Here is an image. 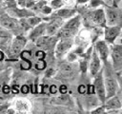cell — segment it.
<instances>
[{
    "label": "cell",
    "mask_w": 122,
    "mask_h": 114,
    "mask_svg": "<svg viewBox=\"0 0 122 114\" xmlns=\"http://www.w3.org/2000/svg\"><path fill=\"white\" fill-rule=\"evenodd\" d=\"M105 86L107 88V97H112L115 94L116 88H117V85H116V81L114 78H112V76L111 74L106 76L105 79Z\"/></svg>",
    "instance_id": "6da1fadb"
},
{
    "label": "cell",
    "mask_w": 122,
    "mask_h": 114,
    "mask_svg": "<svg viewBox=\"0 0 122 114\" xmlns=\"http://www.w3.org/2000/svg\"><path fill=\"white\" fill-rule=\"evenodd\" d=\"M93 86L96 89V92H97V95H98L100 101L101 102H104L105 101L106 94H105V86L103 85V80H102V77L101 76H98L95 79V82H94V86Z\"/></svg>",
    "instance_id": "7a4b0ae2"
},
{
    "label": "cell",
    "mask_w": 122,
    "mask_h": 114,
    "mask_svg": "<svg viewBox=\"0 0 122 114\" xmlns=\"http://www.w3.org/2000/svg\"><path fill=\"white\" fill-rule=\"evenodd\" d=\"M25 44H26V39L24 37H22V36L16 37L12 44V47H11L12 53H14V54L19 53L21 51V49L23 48V47L25 46Z\"/></svg>",
    "instance_id": "3957f363"
},
{
    "label": "cell",
    "mask_w": 122,
    "mask_h": 114,
    "mask_svg": "<svg viewBox=\"0 0 122 114\" xmlns=\"http://www.w3.org/2000/svg\"><path fill=\"white\" fill-rule=\"evenodd\" d=\"M120 28L119 27H112V28H107L106 32H105V37L108 42H112L116 36L119 34Z\"/></svg>",
    "instance_id": "277c9868"
},
{
    "label": "cell",
    "mask_w": 122,
    "mask_h": 114,
    "mask_svg": "<svg viewBox=\"0 0 122 114\" xmlns=\"http://www.w3.org/2000/svg\"><path fill=\"white\" fill-rule=\"evenodd\" d=\"M112 58L115 64V66L120 67L122 61V49L121 46H114L112 48Z\"/></svg>",
    "instance_id": "5b68a950"
},
{
    "label": "cell",
    "mask_w": 122,
    "mask_h": 114,
    "mask_svg": "<svg viewBox=\"0 0 122 114\" xmlns=\"http://www.w3.org/2000/svg\"><path fill=\"white\" fill-rule=\"evenodd\" d=\"M91 17H92V21H93V22H95L96 24L104 25V24H105V22H106L105 15H104V12H103V10H94L93 12H92Z\"/></svg>",
    "instance_id": "8992f818"
},
{
    "label": "cell",
    "mask_w": 122,
    "mask_h": 114,
    "mask_svg": "<svg viewBox=\"0 0 122 114\" xmlns=\"http://www.w3.org/2000/svg\"><path fill=\"white\" fill-rule=\"evenodd\" d=\"M119 17H120V13L115 9L114 10H112V9L107 10V20H108L109 25H113L118 20Z\"/></svg>",
    "instance_id": "52a82bcc"
},
{
    "label": "cell",
    "mask_w": 122,
    "mask_h": 114,
    "mask_svg": "<svg viewBox=\"0 0 122 114\" xmlns=\"http://www.w3.org/2000/svg\"><path fill=\"white\" fill-rule=\"evenodd\" d=\"M0 24L6 28H15L18 26V23L15 19L13 18H10V17H6L0 20Z\"/></svg>",
    "instance_id": "ba28073f"
},
{
    "label": "cell",
    "mask_w": 122,
    "mask_h": 114,
    "mask_svg": "<svg viewBox=\"0 0 122 114\" xmlns=\"http://www.w3.org/2000/svg\"><path fill=\"white\" fill-rule=\"evenodd\" d=\"M96 48L99 52V56L103 60H106V58L108 57V47H107L106 43L103 41H100L96 44Z\"/></svg>",
    "instance_id": "9c48e42d"
},
{
    "label": "cell",
    "mask_w": 122,
    "mask_h": 114,
    "mask_svg": "<svg viewBox=\"0 0 122 114\" xmlns=\"http://www.w3.org/2000/svg\"><path fill=\"white\" fill-rule=\"evenodd\" d=\"M99 67H100V60H99V57L97 56V54L95 52H93L92 63H91V73L92 75H94L99 70Z\"/></svg>",
    "instance_id": "30bf717a"
},
{
    "label": "cell",
    "mask_w": 122,
    "mask_h": 114,
    "mask_svg": "<svg viewBox=\"0 0 122 114\" xmlns=\"http://www.w3.org/2000/svg\"><path fill=\"white\" fill-rule=\"evenodd\" d=\"M71 40H69V39H66V40H63V41H61L58 45H57V47H56V53L57 54H61V53H63V52H65L71 46Z\"/></svg>",
    "instance_id": "8fae6325"
},
{
    "label": "cell",
    "mask_w": 122,
    "mask_h": 114,
    "mask_svg": "<svg viewBox=\"0 0 122 114\" xmlns=\"http://www.w3.org/2000/svg\"><path fill=\"white\" fill-rule=\"evenodd\" d=\"M76 29H72V28H63L62 29H60L58 31V37L60 38H63V39H67V38H70L71 35L74 34Z\"/></svg>",
    "instance_id": "7c38bea8"
},
{
    "label": "cell",
    "mask_w": 122,
    "mask_h": 114,
    "mask_svg": "<svg viewBox=\"0 0 122 114\" xmlns=\"http://www.w3.org/2000/svg\"><path fill=\"white\" fill-rule=\"evenodd\" d=\"M73 70H74V66L71 63L65 64L61 66V74L65 77H68V76L71 75L73 73Z\"/></svg>",
    "instance_id": "4fadbf2b"
},
{
    "label": "cell",
    "mask_w": 122,
    "mask_h": 114,
    "mask_svg": "<svg viewBox=\"0 0 122 114\" xmlns=\"http://www.w3.org/2000/svg\"><path fill=\"white\" fill-rule=\"evenodd\" d=\"M106 106H107V108H114V109H115V108H120V106H121V102H120L119 98L114 97V98L110 99V100L107 102Z\"/></svg>",
    "instance_id": "5bb4252c"
},
{
    "label": "cell",
    "mask_w": 122,
    "mask_h": 114,
    "mask_svg": "<svg viewBox=\"0 0 122 114\" xmlns=\"http://www.w3.org/2000/svg\"><path fill=\"white\" fill-rule=\"evenodd\" d=\"M60 23H61L60 20H55L54 22L51 23V24L49 25L48 28H47L48 33H49V34H52V33H54V32L58 29V28L60 27Z\"/></svg>",
    "instance_id": "9a60e30c"
},
{
    "label": "cell",
    "mask_w": 122,
    "mask_h": 114,
    "mask_svg": "<svg viewBox=\"0 0 122 114\" xmlns=\"http://www.w3.org/2000/svg\"><path fill=\"white\" fill-rule=\"evenodd\" d=\"M78 26H79V18H78V17H75V18H72L71 20H70V21L67 23V25L65 26V28L76 29Z\"/></svg>",
    "instance_id": "2e32d148"
},
{
    "label": "cell",
    "mask_w": 122,
    "mask_h": 114,
    "mask_svg": "<svg viewBox=\"0 0 122 114\" xmlns=\"http://www.w3.org/2000/svg\"><path fill=\"white\" fill-rule=\"evenodd\" d=\"M51 44V39L49 37H42V38H38L37 41V46L46 48L49 45Z\"/></svg>",
    "instance_id": "e0dca14e"
},
{
    "label": "cell",
    "mask_w": 122,
    "mask_h": 114,
    "mask_svg": "<svg viewBox=\"0 0 122 114\" xmlns=\"http://www.w3.org/2000/svg\"><path fill=\"white\" fill-rule=\"evenodd\" d=\"M73 13H74V10H60L57 12V14L62 17H69V16L72 15Z\"/></svg>",
    "instance_id": "ac0fdd59"
},
{
    "label": "cell",
    "mask_w": 122,
    "mask_h": 114,
    "mask_svg": "<svg viewBox=\"0 0 122 114\" xmlns=\"http://www.w3.org/2000/svg\"><path fill=\"white\" fill-rule=\"evenodd\" d=\"M45 28H46V26H45V25H41V26H39L38 28H36L34 29V31L32 32L31 36H32V37H37L40 33H42V32L44 31Z\"/></svg>",
    "instance_id": "d6986e66"
},
{
    "label": "cell",
    "mask_w": 122,
    "mask_h": 114,
    "mask_svg": "<svg viewBox=\"0 0 122 114\" xmlns=\"http://www.w3.org/2000/svg\"><path fill=\"white\" fill-rule=\"evenodd\" d=\"M10 39V36L6 31H0V41L1 43H6Z\"/></svg>",
    "instance_id": "ffe728a7"
},
{
    "label": "cell",
    "mask_w": 122,
    "mask_h": 114,
    "mask_svg": "<svg viewBox=\"0 0 122 114\" xmlns=\"http://www.w3.org/2000/svg\"><path fill=\"white\" fill-rule=\"evenodd\" d=\"M21 57H22L23 60H30V57H31V54H30V51H28V50H24V51L21 53Z\"/></svg>",
    "instance_id": "44dd1931"
},
{
    "label": "cell",
    "mask_w": 122,
    "mask_h": 114,
    "mask_svg": "<svg viewBox=\"0 0 122 114\" xmlns=\"http://www.w3.org/2000/svg\"><path fill=\"white\" fill-rule=\"evenodd\" d=\"M35 67H36V69H39V70H42V69H44L45 67H46V63L43 61V60H40L37 64H36V66H35Z\"/></svg>",
    "instance_id": "7402d4cb"
},
{
    "label": "cell",
    "mask_w": 122,
    "mask_h": 114,
    "mask_svg": "<svg viewBox=\"0 0 122 114\" xmlns=\"http://www.w3.org/2000/svg\"><path fill=\"white\" fill-rule=\"evenodd\" d=\"M30 67V63L29 62V60H25V61L21 64V68H22V69L28 70Z\"/></svg>",
    "instance_id": "603a6c76"
},
{
    "label": "cell",
    "mask_w": 122,
    "mask_h": 114,
    "mask_svg": "<svg viewBox=\"0 0 122 114\" xmlns=\"http://www.w3.org/2000/svg\"><path fill=\"white\" fill-rule=\"evenodd\" d=\"M40 21V19L39 18H36V17H33V18H30L29 20H28V23H29V25H30V26H32V25H35V24H38V22Z\"/></svg>",
    "instance_id": "cb8c5ba5"
},
{
    "label": "cell",
    "mask_w": 122,
    "mask_h": 114,
    "mask_svg": "<svg viewBox=\"0 0 122 114\" xmlns=\"http://www.w3.org/2000/svg\"><path fill=\"white\" fill-rule=\"evenodd\" d=\"M35 54H36V58L39 60H43L45 57V52L43 50H38V51H36Z\"/></svg>",
    "instance_id": "d4e9b609"
},
{
    "label": "cell",
    "mask_w": 122,
    "mask_h": 114,
    "mask_svg": "<svg viewBox=\"0 0 122 114\" xmlns=\"http://www.w3.org/2000/svg\"><path fill=\"white\" fill-rule=\"evenodd\" d=\"M62 4H63L62 0H52V2H51L52 7H54V8H58V7H60Z\"/></svg>",
    "instance_id": "484cf974"
},
{
    "label": "cell",
    "mask_w": 122,
    "mask_h": 114,
    "mask_svg": "<svg viewBox=\"0 0 122 114\" xmlns=\"http://www.w3.org/2000/svg\"><path fill=\"white\" fill-rule=\"evenodd\" d=\"M78 92H79V93H81V94L86 93V86H85L84 85L79 86V87H78Z\"/></svg>",
    "instance_id": "4316f807"
},
{
    "label": "cell",
    "mask_w": 122,
    "mask_h": 114,
    "mask_svg": "<svg viewBox=\"0 0 122 114\" xmlns=\"http://www.w3.org/2000/svg\"><path fill=\"white\" fill-rule=\"evenodd\" d=\"M101 3H102V2H101V0H92L91 5H92V7H96V6L100 5Z\"/></svg>",
    "instance_id": "83f0119b"
},
{
    "label": "cell",
    "mask_w": 122,
    "mask_h": 114,
    "mask_svg": "<svg viewBox=\"0 0 122 114\" xmlns=\"http://www.w3.org/2000/svg\"><path fill=\"white\" fill-rule=\"evenodd\" d=\"M80 65H81V69H82V71H86V68H87V62L86 61H81V63H80Z\"/></svg>",
    "instance_id": "f1b7e54d"
},
{
    "label": "cell",
    "mask_w": 122,
    "mask_h": 114,
    "mask_svg": "<svg viewBox=\"0 0 122 114\" xmlns=\"http://www.w3.org/2000/svg\"><path fill=\"white\" fill-rule=\"evenodd\" d=\"M3 92H4L5 94H9V93L10 92V87H9L7 85H5V86H3Z\"/></svg>",
    "instance_id": "f546056e"
},
{
    "label": "cell",
    "mask_w": 122,
    "mask_h": 114,
    "mask_svg": "<svg viewBox=\"0 0 122 114\" xmlns=\"http://www.w3.org/2000/svg\"><path fill=\"white\" fill-rule=\"evenodd\" d=\"M21 91H22V93H28L29 92V86H23L22 87H21Z\"/></svg>",
    "instance_id": "4dcf8cb0"
},
{
    "label": "cell",
    "mask_w": 122,
    "mask_h": 114,
    "mask_svg": "<svg viewBox=\"0 0 122 114\" xmlns=\"http://www.w3.org/2000/svg\"><path fill=\"white\" fill-rule=\"evenodd\" d=\"M56 91H57V88H56L55 86H51L50 87V92H51V93L54 94V93H56Z\"/></svg>",
    "instance_id": "1f68e13d"
},
{
    "label": "cell",
    "mask_w": 122,
    "mask_h": 114,
    "mask_svg": "<svg viewBox=\"0 0 122 114\" xmlns=\"http://www.w3.org/2000/svg\"><path fill=\"white\" fill-rule=\"evenodd\" d=\"M88 92H89L90 94H93V93H94V86H89Z\"/></svg>",
    "instance_id": "d6a6232c"
},
{
    "label": "cell",
    "mask_w": 122,
    "mask_h": 114,
    "mask_svg": "<svg viewBox=\"0 0 122 114\" xmlns=\"http://www.w3.org/2000/svg\"><path fill=\"white\" fill-rule=\"evenodd\" d=\"M60 92H61L62 94H65V93L67 92V87H66L65 86H60Z\"/></svg>",
    "instance_id": "836d02e7"
},
{
    "label": "cell",
    "mask_w": 122,
    "mask_h": 114,
    "mask_svg": "<svg viewBox=\"0 0 122 114\" xmlns=\"http://www.w3.org/2000/svg\"><path fill=\"white\" fill-rule=\"evenodd\" d=\"M12 92L13 93H18V88H17V86H12Z\"/></svg>",
    "instance_id": "e575fe53"
},
{
    "label": "cell",
    "mask_w": 122,
    "mask_h": 114,
    "mask_svg": "<svg viewBox=\"0 0 122 114\" xmlns=\"http://www.w3.org/2000/svg\"><path fill=\"white\" fill-rule=\"evenodd\" d=\"M44 12H47V13L51 12V9L48 8V7H45V8H44Z\"/></svg>",
    "instance_id": "d590c367"
},
{
    "label": "cell",
    "mask_w": 122,
    "mask_h": 114,
    "mask_svg": "<svg viewBox=\"0 0 122 114\" xmlns=\"http://www.w3.org/2000/svg\"><path fill=\"white\" fill-rule=\"evenodd\" d=\"M52 73H53V70L51 68V69H49V71L47 72V74H46V75H47V76H51Z\"/></svg>",
    "instance_id": "8d00e7d4"
},
{
    "label": "cell",
    "mask_w": 122,
    "mask_h": 114,
    "mask_svg": "<svg viewBox=\"0 0 122 114\" xmlns=\"http://www.w3.org/2000/svg\"><path fill=\"white\" fill-rule=\"evenodd\" d=\"M2 59H3V53H2L1 51H0V61H1Z\"/></svg>",
    "instance_id": "74e56055"
},
{
    "label": "cell",
    "mask_w": 122,
    "mask_h": 114,
    "mask_svg": "<svg viewBox=\"0 0 122 114\" xmlns=\"http://www.w3.org/2000/svg\"><path fill=\"white\" fill-rule=\"evenodd\" d=\"M87 0H78V2H86Z\"/></svg>",
    "instance_id": "f35d334b"
},
{
    "label": "cell",
    "mask_w": 122,
    "mask_h": 114,
    "mask_svg": "<svg viewBox=\"0 0 122 114\" xmlns=\"http://www.w3.org/2000/svg\"><path fill=\"white\" fill-rule=\"evenodd\" d=\"M114 1H115V4H118V3H119V1H120V0H114Z\"/></svg>",
    "instance_id": "ab89813d"
},
{
    "label": "cell",
    "mask_w": 122,
    "mask_h": 114,
    "mask_svg": "<svg viewBox=\"0 0 122 114\" xmlns=\"http://www.w3.org/2000/svg\"><path fill=\"white\" fill-rule=\"evenodd\" d=\"M0 1H1V0H0Z\"/></svg>",
    "instance_id": "60d3db41"
}]
</instances>
